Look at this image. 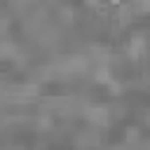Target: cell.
<instances>
[{
	"label": "cell",
	"mask_w": 150,
	"mask_h": 150,
	"mask_svg": "<svg viewBox=\"0 0 150 150\" xmlns=\"http://www.w3.org/2000/svg\"><path fill=\"white\" fill-rule=\"evenodd\" d=\"M115 2H120V0H115Z\"/></svg>",
	"instance_id": "cell-2"
},
{
	"label": "cell",
	"mask_w": 150,
	"mask_h": 150,
	"mask_svg": "<svg viewBox=\"0 0 150 150\" xmlns=\"http://www.w3.org/2000/svg\"><path fill=\"white\" fill-rule=\"evenodd\" d=\"M89 120L94 124H108V110L105 108H91L89 110Z\"/></svg>",
	"instance_id": "cell-1"
}]
</instances>
